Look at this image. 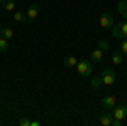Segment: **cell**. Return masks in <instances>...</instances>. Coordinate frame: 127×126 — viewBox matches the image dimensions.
<instances>
[{"label": "cell", "mask_w": 127, "mask_h": 126, "mask_svg": "<svg viewBox=\"0 0 127 126\" xmlns=\"http://www.w3.org/2000/svg\"><path fill=\"white\" fill-rule=\"evenodd\" d=\"M112 34H114V38H117V39L127 38V20L126 22L114 24V26H112Z\"/></svg>", "instance_id": "1"}, {"label": "cell", "mask_w": 127, "mask_h": 126, "mask_svg": "<svg viewBox=\"0 0 127 126\" xmlns=\"http://www.w3.org/2000/svg\"><path fill=\"white\" fill-rule=\"evenodd\" d=\"M76 72L81 77H90L92 75V63L88 60H80L76 63Z\"/></svg>", "instance_id": "2"}, {"label": "cell", "mask_w": 127, "mask_h": 126, "mask_svg": "<svg viewBox=\"0 0 127 126\" xmlns=\"http://www.w3.org/2000/svg\"><path fill=\"white\" fill-rule=\"evenodd\" d=\"M114 82H115V73L112 72V70H103L102 72V84L105 85V87H110V85H114Z\"/></svg>", "instance_id": "3"}, {"label": "cell", "mask_w": 127, "mask_h": 126, "mask_svg": "<svg viewBox=\"0 0 127 126\" xmlns=\"http://www.w3.org/2000/svg\"><path fill=\"white\" fill-rule=\"evenodd\" d=\"M39 10H41V5L39 3H32L29 7V10H27V22H32V20L37 19V15H39Z\"/></svg>", "instance_id": "4"}, {"label": "cell", "mask_w": 127, "mask_h": 126, "mask_svg": "<svg viewBox=\"0 0 127 126\" xmlns=\"http://www.w3.org/2000/svg\"><path fill=\"white\" fill-rule=\"evenodd\" d=\"M114 26V17L110 14H102L100 15V27L102 29H112Z\"/></svg>", "instance_id": "5"}, {"label": "cell", "mask_w": 127, "mask_h": 126, "mask_svg": "<svg viewBox=\"0 0 127 126\" xmlns=\"http://www.w3.org/2000/svg\"><path fill=\"white\" fill-rule=\"evenodd\" d=\"M114 118L115 119H124V118H127V106L126 104L114 107Z\"/></svg>", "instance_id": "6"}, {"label": "cell", "mask_w": 127, "mask_h": 126, "mask_svg": "<svg viewBox=\"0 0 127 126\" xmlns=\"http://www.w3.org/2000/svg\"><path fill=\"white\" fill-rule=\"evenodd\" d=\"M115 102H117V99L114 96H107V97L102 99V104H103L105 109H114V107H115Z\"/></svg>", "instance_id": "7"}, {"label": "cell", "mask_w": 127, "mask_h": 126, "mask_svg": "<svg viewBox=\"0 0 127 126\" xmlns=\"http://www.w3.org/2000/svg\"><path fill=\"white\" fill-rule=\"evenodd\" d=\"M112 121H114V114H110V113H105V114L100 116V125L102 126H110Z\"/></svg>", "instance_id": "8"}, {"label": "cell", "mask_w": 127, "mask_h": 126, "mask_svg": "<svg viewBox=\"0 0 127 126\" xmlns=\"http://www.w3.org/2000/svg\"><path fill=\"white\" fill-rule=\"evenodd\" d=\"M103 58V49H95V51H92V55H90V60L92 61H102Z\"/></svg>", "instance_id": "9"}, {"label": "cell", "mask_w": 127, "mask_h": 126, "mask_svg": "<svg viewBox=\"0 0 127 126\" xmlns=\"http://www.w3.org/2000/svg\"><path fill=\"white\" fill-rule=\"evenodd\" d=\"M117 9H119V12H120V15H122L124 19H127V2L126 0H120V2H119Z\"/></svg>", "instance_id": "10"}, {"label": "cell", "mask_w": 127, "mask_h": 126, "mask_svg": "<svg viewBox=\"0 0 127 126\" xmlns=\"http://www.w3.org/2000/svg\"><path fill=\"white\" fill-rule=\"evenodd\" d=\"M112 61H114L115 65H120V63L124 61V53H122V51H114V55H112Z\"/></svg>", "instance_id": "11"}, {"label": "cell", "mask_w": 127, "mask_h": 126, "mask_svg": "<svg viewBox=\"0 0 127 126\" xmlns=\"http://www.w3.org/2000/svg\"><path fill=\"white\" fill-rule=\"evenodd\" d=\"M63 63H64V67H68V68H73V67H76V63H78V60L75 58V56H66V58L63 60Z\"/></svg>", "instance_id": "12"}, {"label": "cell", "mask_w": 127, "mask_h": 126, "mask_svg": "<svg viewBox=\"0 0 127 126\" xmlns=\"http://www.w3.org/2000/svg\"><path fill=\"white\" fill-rule=\"evenodd\" d=\"M0 34L5 39H12L14 38V29H10V27H0Z\"/></svg>", "instance_id": "13"}, {"label": "cell", "mask_w": 127, "mask_h": 126, "mask_svg": "<svg viewBox=\"0 0 127 126\" xmlns=\"http://www.w3.org/2000/svg\"><path fill=\"white\" fill-rule=\"evenodd\" d=\"M3 9L7 10V12H12V10L15 9V2L14 0H5L3 2Z\"/></svg>", "instance_id": "14"}, {"label": "cell", "mask_w": 127, "mask_h": 126, "mask_svg": "<svg viewBox=\"0 0 127 126\" xmlns=\"http://www.w3.org/2000/svg\"><path fill=\"white\" fill-rule=\"evenodd\" d=\"M14 20L15 22H27V15H24L22 12H15L14 14Z\"/></svg>", "instance_id": "15"}, {"label": "cell", "mask_w": 127, "mask_h": 126, "mask_svg": "<svg viewBox=\"0 0 127 126\" xmlns=\"http://www.w3.org/2000/svg\"><path fill=\"white\" fill-rule=\"evenodd\" d=\"M100 85H103V84H102V77H93L92 78V87L93 89H98Z\"/></svg>", "instance_id": "16"}, {"label": "cell", "mask_w": 127, "mask_h": 126, "mask_svg": "<svg viewBox=\"0 0 127 126\" xmlns=\"http://www.w3.org/2000/svg\"><path fill=\"white\" fill-rule=\"evenodd\" d=\"M9 49V43L3 36H0V51H7Z\"/></svg>", "instance_id": "17"}, {"label": "cell", "mask_w": 127, "mask_h": 126, "mask_svg": "<svg viewBox=\"0 0 127 126\" xmlns=\"http://www.w3.org/2000/svg\"><path fill=\"white\" fill-rule=\"evenodd\" d=\"M98 46H100V49H103V51H105V49H108V41L102 39V41L98 43Z\"/></svg>", "instance_id": "18"}, {"label": "cell", "mask_w": 127, "mask_h": 126, "mask_svg": "<svg viewBox=\"0 0 127 126\" xmlns=\"http://www.w3.org/2000/svg\"><path fill=\"white\" fill-rule=\"evenodd\" d=\"M19 125L20 126H31V121L27 119V118H20V119H19Z\"/></svg>", "instance_id": "19"}, {"label": "cell", "mask_w": 127, "mask_h": 126, "mask_svg": "<svg viewBox=\"0 0 127 126\" xmlns=\"http://www.w3.org/2000/svg\"><path fill=\"white\" fill-rule=\"evenodd\" d=\"M120 51H122L124 55H127V38H126V41L120 43Z\"/></svg>", "instance_id": "20"}, {"label": "cell", "mask_w": 127, "mask_h": 126, "mask_svg": "<svg viewBox=\"0 0 127 126\" xmlns=\"http://www.w3.org/2000/svg\"><path fill=\"white\" fill-rule=\"evenodd\" d=\"M39 125H41L39 121H31V126H39Z\"/></svg>", "instance_id": "21"}, {"label": "cell", "mask_w": 127, "mask_h": 126, "mask_svg": "<svg viewBox=\"0 0 127 126\" xmlns=\"http://www.w3.org/2000/svg\"><path fill=\"white\" fill-rule=\"evenodd\" d=\"M2 7H3V0H0V9H2Z\"/></svg>", "instance_id": "22"}]
</instances>
